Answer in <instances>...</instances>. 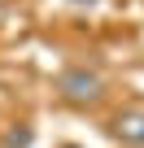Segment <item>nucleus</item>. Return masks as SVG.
I'll return each instance as SVG.
<instances>
[{"label": "nucleus", "instance_id": "nucleus-1", "mask_svg": "<svg viewBox=\"0 0 144 148\" xmlns=\"http://www.w3.org/2000/svg\"><path fill=\"white\" fill-rule=\"evenodd\" d=\"M101 92H105L101 74L88 70V65H74V70H65V74H61V96H65V100H74V105H92V100H101Z\"/></svg>", "mask_w": 144, "mask_h": 148}, {"label": "nucleus", "instance_id": "nucleus-2", "mask_svg": "<svg viewBox=\"0 0 144 148\" xmlns=\"http://www.w3.org/2000/svg\"><path fill=\"white\" fill-rule=\"evenodd\" d=\"M114 135L122 144H131V148H144V113H122L114 122Z\"/></svg>", "mask_w": 144, "mask_h": 148}]
</instances>
